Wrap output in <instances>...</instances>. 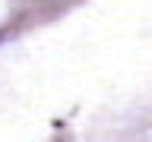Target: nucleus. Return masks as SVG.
I'll return each instance as SVG.
<instances>
[{
    "instance_id": "1",
    "label": "nucleus",
    "mask_w": 152,
    "mask_h": 142,
    "mask_svg": "<svg viewBox=\"0 0 152 142\" xmlns=\"http://www.w3.org/2000/svg\"><path fill=\"white\" fill-rule=\"evenodd\" d=\"M60 142H64V139H60Z\"/></svg>"
}]
</instances>
